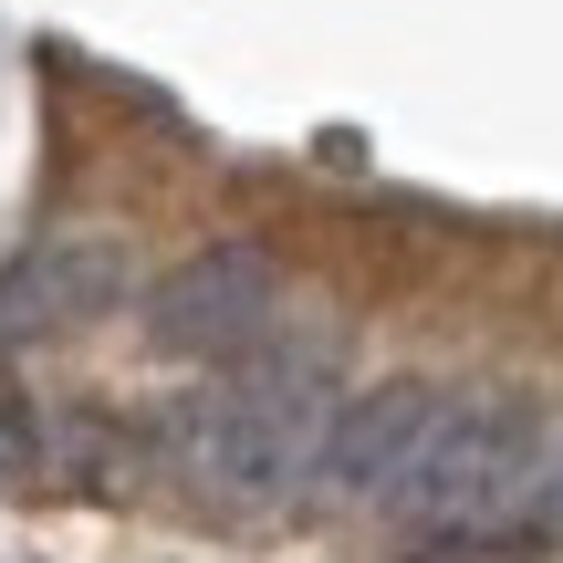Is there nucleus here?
Returning <instances> with one entry per match:
<instances>
[{"label": "nucleus", "instance_id": "nucleus-1", "mask_svg": "<svg viewBox=\"0 0 563 563\" xmlns=\"http://www.w3.org/2000/svg\"><path fill=\"white\" fill-rule=\"evenodd\" d=\"M334 418V355L323 344H251L230 376H209L199 397H178L157 418V449L188 490L230 511H272L292 490H313V449Z\"/></svg>", "mask_w": 563, "mask_h": 563}, {"label": "nucleus", "instance_id": "nucleus-2", "mask_svg": "<svg viewBox=\"0 0 563 563\" xmlns=\"http://www.w3.org/2000/svg\"><path fill=\"white\" fill-rule=\"evenodd\" d=\"M543 460H553L543 397H522V386L449 397V418H439V439H428V460L407 470L397 511L418 532H490L532 481H543Z\"/></svg>", "mask_w": 563, "mask_h": 563}, {"label": "nucleus", "instance_id": "nucleus-3", "mask_svg": "<svg viewBox=\"0 0 563 563\" xmlns=\"http://www.w3.org/2000/svg\"><path fill=\"white\" fill-rule=\"evenodd\" d=\"M272 313H282V272H272V251H251V241H209V251H188L178 272L146 282V344H157V355L241 365L251 344L272 334Z\"/></svg>", "mask_w": 563, "mask_h": 563}, {"label": "nucleus", "instance_id": "nucleus-4", "mask_svg": "<svg viewBox=\"0 0 563 563\" xmlns=\"http://www.w3.org/2000/svg\"><path fill=\"white\" fill-rule=\"evenodd\" d=\"M439 418H449V386H428V376H386V386L334 397L323 449H313V490L323 501H397L407 470L439 439Z\"/></svg>", "mask_w": 563, "mask_h": 563}, {"label": "nucleus", "instance_id": "nucleus-5", "mask_svg": "<svg viewBox=\"0 0 563 563\" xmlns=\"http://www.w3.org/2000/svg\"><path fill=\"white\" fill-rule=\"evenodd\" d=\"M125 292V251L115 241H53L32 262L0 272V334H63V323H95Z\"/></svg>", "mask_w": 563, "mask_h": 563}, {"label": "nucleus", "instance_id": "nucleus-6", "mask_svg": "<svg viewBox=\"0 0 563 563\" xmlns=\"http://www.w3.org/2000/svg\"><path fill=\"white\" fill-rule=\"evenodd\" d=\"M490 543L501 553H563V460H543V481L490 522Z\"/></svg>", "mask_w": 563, "mask_h": 563}]
</instances>
